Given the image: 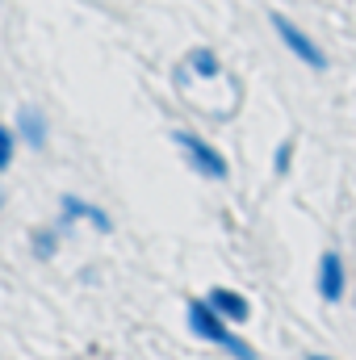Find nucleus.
<instances>
[{
  "instance_id": "nucleus-8",
  "label": "nucleus",
  "mask_w": 356,
  "mask_h": 360,
  "mask_svg": "<svg viewBox=\"0 0 356 360\" xmlns=\"http://www.w3.org/2000/svg\"><path fill=\"white\" fill-rule=\"evenodd\" d=\"M59 243H63V231H59V226H38V231H30V252H34V260H55Z\"/></svg>"
},
{
  "instance_id": "nucleus-7",
  "label": "nucleus",
  "mask_w": 356,
  "mask_h": 360,
  "mask_svg": "<svg viewBox=\"0 0 356 360\" xmlns=\"http://www.w3.org/2000/svg\"><path fill=\"white\" fill-rule=\"evenodd\" d=\"M17 139H25L30 147H38V151H42V147H46V117H42L38 109H30V105H25V109L17 113Z\"/></svg>"
},
{
  "instance_id": "nucleus-1",
  "label": "nucleus",
  "mask_w": 356,
  "mask_h": 360,
  "mask_svg": "<svg viewBox=\"0 0 356 360\" xmlns=\"http://www.w3.org/2000/svg\"><path fill=\"white\" fill-rule=\"evenodd\" d=\"M184 319H189V331H193L197 340H205V344L222 348L227 356L260 360V352H256L248 340H239V335L231 331V323H227V319H218V314L210 310V302H205V297H193V302H189V310H184Z\"/></svg>"
},
{
  "instance_id": "nucleus-10",
  "label": "nucleus",
  "mask_w": 356,
  "mask_h": 360,
  "mask_svg": "<svg viewBox=\"0 0 356 360\" xmlns=\"http://www.w3.org/2000/svg\"><path fill=\"white\" fill-rule=\"evenodd\" d=\"M289 168H293V139H285L276 147V155H272V172L276 176H289Z\"/></svg>"
},
{
  "instance_id": "nucleus-5",
  "label": "nucleus",
  "mask_w": 356,
  "mask_h": 360,
  "mask_svg": "<svg viewBox=\"0 0 356 360\" xmlns=\"http://www.w3.org/2000/svg\"><path fill=\"white\" fill-rule=\"evenodd\" d=\"M314 285H319V297H323L327 306H336V302L344 297V289H348V272H344V260H340L336 248L319 256V276H314Z\"/></svg>"
},
{
  "instance_id": "nucleus-11",
  "label": "nucleus",
  "mask_w": 356,
  "mask_h": 360,
  "mask_svg": "<svg viewBox=\"0 0 356 360\" xmlns=\"http://www.w3.org/2000/svg\"><path fill=\"white\" fill-rule=\"evenodd\" d=\"M13 151H17V130L0 126V172L13 168Z\"/></svg>"
},
{
  "instance_id": "nucleus-2",
  "label": "nucleus",
  "mask_w": 356,
  "mask_h": 360,
  "mask_svg": "<svg viewBox=\"0 0 356 360\" xmlns=\"http://www.w3.org/2000/svg\"><path fill=\"white\" fill-rule=\"evenodd\" d=\"M172 143L184 151V160H189V168H193L197 176H205V180H227L231 176L227 155H222L214 143H205L201 134H193V130H172Z\"/></svg>"
},
{
  "instance_id": "nucleus-6",
  "label": "nucleus",
  "mask_w": 356,
  "mask_h": 360,
  "mask_svg": "<svg viewBox=\"0 0 356 360\" xmlns=\"http://www.w3.org/2000/svg\"><path fill=\"white\" fill-rule=\"evenodd\" d=\"M205 302H210V310H214L218 319H227V323H248V319H252V302H248L243 293L227 289V285L210 289V293H205Z\"/></svg>"
},
{
  "instance_id": "nucleus-3",
  "label": "nucleus",
  "mask_w": 356,
  "mask_h": 360,
  "mask_svg": "<svg viewBox=\"0 0 356 360\" xmlns=\"http://www.w3.org/2000/svg\"><path fill=\"white\" fill-rule=\"evenodd\" d=\"M268 21H272L276 38H281V42H285V46H289V51H293L306 68H310V72H327V51H323V46H319V42H314L302 25H293L285 13H268Z\"/></svg>"
},
{
  "instance_id": "nucleus-4",
  "label": "nucleus",
  "mask_w": 356,
  "mask_h": 360,
  "mask_svg": "<svg viewBox=\"0 0 356 360\" xmlns=\"http://www.w3.org/2000/svg\"><path fill=\"white\" fill-rule=\"evenodd\" d=\"M76 222H89V226H96L101 235H109V231H113V218H109L101 205H92V201H84V197L68 193V197H59V231H63V226L72 231Z\"/></svg>"
},
{
  "instance_id": "nucleus-9",
  "label": "nucleus",
  "mask_w": 356,
  "mask_h": 360,
  "mask_svg": "<svg viewBox=\"0 0 356 360\" xmlns=\"http://www.w3.org/2000/svg\"><path fill=\"white\" fill-rule=\"evenodd\" d=\"M189 68H193L197 76H218V72H222L214 51H193V55H189Z\"/></svg>"
},
{
  "instance_id": "nucleus-12",
  "label": "nucleus",
  "mask_w": 356,
  "mask_h": 360,
  "mask_svg": "<svg viewBox=\"0 0 356 360\" xmlns=\"http://www.w3.org/2000/svg\"><path fill=\"white\" fill-rule=\"evenodd\" d=\"M306 360H331V356H323V352H310V356H306Z\"/></svg>"
}]
</instances>
